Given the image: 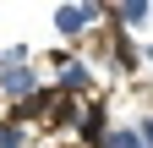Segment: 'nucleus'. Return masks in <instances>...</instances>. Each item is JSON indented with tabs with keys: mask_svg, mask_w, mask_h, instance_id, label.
I'll use <instances>...</instances> for the list:
<instances>
[{
	"mask_svg": "<svg viewBox=\"0 0 153 148\" xmlns=\"http://www.w3.org/2000/svg\"><path fill=\"white\" fill-rule=\"evenodd\" d=\"M38 88H44V77L27 66V49L22 44H11L6 55H0V93H6L11 104H22V99H33Z\"/></svg>",
	"mask_w": 153,
	"mask_h": 148,
	"instance_id": "obj_1",
	"label": "nucleus"
},
{
	"mask_svg": "<svg viewBox=\"0 0 153 148\" xmlns=\"http://www.w3.org/2000/svg\"><path fill=\"white\" fill-rule=\"evenodd\" d=\"M99 16H104V6H93V0H82V6H55V33L66 44H82Z\"/></svg>",
	"mask_w": 153,
	"mask_h": 148,
	"instance_id": "obj_2",
	"label": "nucleus"
},
{
	"mask_svg": "<svg viewBox=\"0 0 153 148\" xmlns=\"http://www.w3.org/2000/svg\"><path fill=\"white\" fill-rule=\"evenodd\" d=\"M93 66L88 61H71V55H60L55 49V93H66V99H76V93H93Z\"/></svg>",
	"mask_w": 153,
	"mask_h": 148,
	"instance_id": "obj_3",
	"label": "nucleus"
},
{
	"mask_svg": "<svg viewBox=\"0 0 153 148\" xmlns=\"http://www.w3.org/2000/svg\"><path fill=\"white\" fill-rule=\"evenodd\" d=\"M76 137H82L88 148H99V143L109 137V110H104V99L82 104V115H76Z\"/></svg>",
	"mask_w": 153,
	"mask_h": 148,
	"instance_id": "obj_4",
	"label": "nucleus"
},
{
	"mask_svg": "<svg viewBox=\"0 0 153 148\" xmlns=\"http://www.w3.org/2000/svg\"><path fill=\"white\" fill-rule=\"evenodd\" d=\"M104 16H115L120 28H142L148 16H153V6H148V0H131V6H109Z\"/></svg>",
	"mask_w": 153,
	"mask_h": 148,
	"instance_id": "obj_5",
	"label": "nucleus"
},
{
	"mask_svg": "<svg viewBox=\"0 0 153 148\" xmlns=\"http://www.w3.org/2000/svg\"><path fill=\"white\" fill-rule=\"evenodd\" d=\"M99 148H142V143H137V126H109V137H104Z\"/></svg>",
	"mask_w": 153,
	"mask_h": 148,
	"instance_id": "obj_6",
	"label": "nucleus"
},
{
	"mask_svg": "<svg viewBox=\"0 0 153 148\" xmlns=\"http://www.w3.org/2000/svg\"><path fill=\"white\" fill-rule=\"evenodd\" d=\"M0 148H27V126H16V121H0Z\"/></svg>",
	"mask_w": 153,
	"mask_h": 148,
	"instance_id": "obj_7",
	"label": "nucleus"
},
{
	"mask_svg": "<svg viewBox=\"0 0 153 148\" xmlns=\"http://www.w3.org/2000/svg\"><path fill=\"white\" fill-rule=\"evenodd\" d=\"M137 143H142V148H153V115H142V121H137Z\"/></svg>",
	"mask_w": 153,
	"mask_h": 148,
	"instance_id": "obj_8",
	"label": "nucleus"
}]
</instances>
